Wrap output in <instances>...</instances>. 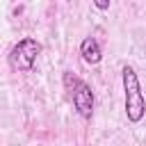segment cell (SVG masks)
Instances as JSON below:
<instances>
[{
	"label": "cell",
	"instance_id": "1",
	"mask_svg": "<svg viewBox=\"0 0 146 146\" xmlns=\"http://www.w3.org/2000/svg\"><path fill=\"white\" fill-rule=\"evenodd\" d=\"M123 78V100H125V116L130 123H139L146 114V98L141 94L139 78L132 66H123L121 71Z\"/></svg>",
	"mask_w": 146,
	"mask_h": 146
},
{
	"label": "cell",
	"instance_id": "2",
	"mask_svg": "<svg viewBox=\"0 0 146 146\" xmlns=\"http://www.w3.org/2000/svg\"><path fill=\"white\" fill-rule=\"evenodd\" d=\"M64 87L68 89L73 107L78 110V114L82 119H91V114H94V91H91V87L73 73H64Z\"/></svg>",
	"mask_w": 146,
	"mask_h": 146
},
{
	"label": "cell",
	"instance_id": "3",
	"mask_svg": "<svg viewBox=\"0 0 146 146\" xmlns=\"http://www.w3.org/2000/svg\"><path fill=\"white\" fill-rule=\"evenodd\" d=\"M39 52H41V43H39L36 39H32V36H25V39H21V41L9 50V57H7V59H9V66H11L14 71L27 73V71H32Z\"/></svg>",
	"mask_w": 146,
	"mask_h": 146
},
{
	"label": "cell",
	"instance_id": "4",
	"mask_svg": "<svg viewBox=\"0 0 146 146\" xmlns=\"http://www.w3.org/2000/svg\"><path fill=\"white\" fill-rule=\"evenodd\" d=\"M80 55L87 64H98L103 59V50H100V43L94 39V36H87L82 43H80Z\"/></svg>",
	"mask_w": 146,
	"mask_h": 146
},
{
	"label": "cell",
	"instance_id": "5",
	"mask_svg": "<svg viewBox=\"0 0 146 146\" xmlns=\"http://www.w3.org/2000/svg\"><path fill=\"white\" fill-rule=\"evenodd\" d=\"M96 7H98V9H107V7H110V2H107V0H98V2H96Z\"/></svg>",
	"mask_w": 146,
	"mask_h": 146
}]
</instances>
